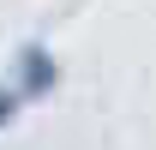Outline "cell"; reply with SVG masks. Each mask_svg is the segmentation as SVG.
Wrapping results in <instances>:
<instances>
[{
    "label": "cell",
    "instance_id": "6da1fadb",
    "mask_svg": "<svg viewBox=\"0 0 156 150\" xmlns=\"http://www.w3.org/2000/svg\"><path fill=\"white\" fill-rule=\"evenodd\" d=\"M24 108H30L24 84H18V78H6V84H0V126H12V120H18Z\"/></svg>",
    "mask_w": 156,
    "mask_h": 150
}]
</instances>
